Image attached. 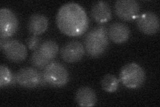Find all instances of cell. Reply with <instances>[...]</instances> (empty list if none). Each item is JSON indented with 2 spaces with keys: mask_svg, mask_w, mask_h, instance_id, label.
Masks as SVG:
<instances>
[{
  "mask_svg": "<svg viewBox=\"0 0 160 107\" xmlns=\"http://www.w3.org/2000/svg\"><path fill=\"white\" fill-rule=\"evenodd\" d=\"M137 25L140 31L145 34H155L159 30V17L153 12H146L138 17Z\"/></svg>",
  "mask_w": 160,
  "mask_h": 107,
  "instance_id": "cell-10",
  "label": "cell"
},
{
  "mask_svg": "<svg viewBox=\"0 0 160 107\" xmlns=\"http://www.w3.org/2000/svg\"><path fill=\"white\" fill-rule=\"evenodd\" d=\"M36 50L43 58L52 62L59 52V46L53 40H49L40 44Z\"/></svg>",
  "mask_w": 160,
  "mask_h": 107,
  "instance_id": "cell-15",
  "label": "cell"
},
{
  "mask_svg": "<svg viewBox=\"0 0 160 107\" xmlns=\"http://www.w3.org/2000/svg\"><path fill=\"white\" fill-rule=\"evenodd\" d=\"M108 33L109 38L113 42L120 44L127 42L129 38L130 29L126 24L116 22L110 25Z\"/></svg>",
  "mask_w": 160,
  "mask_h": 107,
  "instance_id": "cell-11",
  "label": "cell"
},
{
  "mask_svg": "<svg viewBox=\"0 0 160 107\" xmlns=\"http://www.w3.org/2000/svg\"><path fill=\"white\" fill-rule=\"evenodd\" d=\"M92 16L95 21L99 24L109 22L112 18V10L109 4L106 2L95 3L92 8Z\"/></svg>",
  "mask_w": 160,
  "mask_h": 107,
  "instance_id": "cell-13",
  "label": "cell"
},
{
  "mask_svg": "<svg viewBox=\"0 0 160 107\" xmlns=\"http://www.w3.org/2000/svg\"><path fill=\"white\" fill-rule=\"evenodd\" d=\"M146 75L144 69L137 63H129L121 69L119 80L128 88H138L144 84Z\"/></svg>",
  "mask_w": 160,
  "mask_h": 107,
  "instance_id": "cell-3",
  "label": "cell"
},
{
  "mask_svg": "<svg viewBox=\"0 0 160 107\" xmlns=\"http://www.w3.org/2000/svg\"><path fill=\"white\" fill-rule=\"evenodd\" d=\"M1 50L5 56L13 62H20L25 60L28 56L26 45L14 39H1Z\"/></svg>",
  "mask_w": 160,
  "mask_h": 107,
  "instance_id": "cell-5",
  "label": "cell"
},
{
  "mask_svg": "<svg viewBox=\"0 0 160 107\" xmlns=\"http://www.w3.org/2000/svg\"><path fill=\"white\" fill-rule=\"evenodd\" d=\"M48 25V19L46 16L40 13H34L28 19V28L30 34L38 35L46 32Z\"/></svg>",
  "mask_w": 160,
  "mask_h": 107,
  "instance_id": "cell-12",
  "label": "cell"
},
{
  "mask_svg": "<svg viewBox=\"0 0 160 107\" xmlns=\"http://www.w3.org/2000/svg\"><path fill=\"white\" fill-rule=\"evenodd\" d=\"M119 80L115 75L108 74L105 75L101 81L102 88L108 93H115L119 87Z\"/></svg>",
  "mask_w": 160,
  "mask_h": 107,
  "instance_id": "cell-16",
  "label": "cell"
},
{
  "mask_svg": "<svg viewBox=\"0 0 160 107\" xmlns=\"http://www.w3.org/2000/svg\"><path fill=\"white\" fill-rule=\"evenodd\" d=\"M139 9V4L136 0H118L115 4L116 14L123 21L129 22L136 19Z\"/></svg>",
  "mask_w": 160,
  "mask_h": 107,
  "instance_id": "cell-8",
  "label": "cell"
},
{
  "mask_svg": "<svg viewBox=\"0 0 160 107\" xmlns=\"http://www.w3.org/2000/svg\"><path fill=\"white\" fill-rule=\"evenodd\" d=\"M42 74L46 84L56 88L66 86L69 79L67 68L61 63L55 61L50 62L43 69Z\"/></svg>",
  "mask_w": 160,
  "mask_h": 107,
  "instance_id": "cell-4",
  "label": "cell"
},
{
  "mask_svg": "<svg viewBox=\"0 0 160 107\" xmlns=\"http://www.w3.org/2000/svg\"><path fill=\"white\" fill-rule=\"evenodd\" d=\"M19 21L12 10L8 8L0 9V37L6 39L13 36L18 29Z\"/></svg>",
  "mask_w": 160,
  "mask_h": 107,
  "instance_id": "cell-7",
  "label": "cell"
},
{
  "mask_svg": "<svg viewBox=\"0 0 160 107\" xmlns=\"http://www.w3.org/2000/svg\"><path fill=\"white\" fill-rule=\"evenodd\" d=\"M31 63L33 67L36 68L43 70L50 62L43 58L36 50L32 54L31 57Z\"/></svg>",
  "mask_w": 160,
  "mask_h": 107,
  "instance_id": "cell-18",
  "label": "cell"
},
{
  "mask_svg": "<svg viewBox=\"0 0 160 107\" xmlns=\"http://www.w3.org/2000/svg\"><path fill=\"white\" fill-rule=\"evenodd\" d=\"M13 76L10 70L4 65L0 66V86L1 88L7 86L12 83Z\"/></svg>",
  "mask_w": 160,
  "mask_h": 107,
  "instance_id": "cell-17",
  "label": "cell"
},
{
  "mask_svg": "<svg viewBox=\"0 0 160 107\" xmlns=\"http://www.w3.org/2000/svg\"><path fill=\"white\" fill-rule=\"evenodd\" d=\"M26 42L28 48H29V50H31L35 51L39 46L40 40L37 35H32L26 40Z\"/></svg>",
  "mask_w": 160,
  "mask_h": 107,
  "instance_id": "cell-19",
  "label": "cell"
},
{
  "mask_svg": "<svg viewBox=\"0 0 160 107\" xmlns=\"http://www.w3.org/2000/svg\"><path fill=\"white\" fill-rule=\"evenodd\" d=\"M58 28L68 36L83 35L89 27V19L85 9L76 3H68L58 10L56 16Z\"/></svg>",
  "mask_w": 160,
  "mask_h": 107,
  "instance_id": "cell-1",
  "label": "cell"
},
{
  "mask_svg": "<svg viewBox=\"0 0 160 107\" xmlns=\"http://www.w3.org/2000/svg\"><path fill=\"white\" fill-rule=\"evenodd\" d=\"M15 78L19 86L26 88H36L41 85L42 82H45L42 73L32 67H25L20 69Z\"/></svg>",
  "mask_w": 160,
  "mask_h": 107,
  "instance_id": "cell-6",
  "label": "cell"
},
{
  "mask_svg": "<svg viewBox=\"0 0 160 107\" xmlns=\"http://www.w3.org/2000/svg\"><path fill=\"white\" fill-rule=\"evenodd\" d=\"M86 50L84 45L79 41L73 40L65 44L60 51L62 58L68 63L79 62L84 56Z\"/></svg>",
  "mask_w": 160,
  "mask_h": 107,
  "instance_id": "cell-9",
  "label": "cell"
},
{
  "mask_svg": "<svg viewBox=\"0 0 160 107\" xmlns=\"http://www.w3.org/2000/svg\"><path fill=\"white\" fill-rule=\"evenodd\" d=\"M75 98L78 104L83 107L93 106L97 103L96 92L88 86H83L79 88L76 92Z\"/></svg>",
  "mask_w": 160,
  "mask_h": 107,
  "instance_id": "cell-14",
  "label": "cell"
},
{
  "mask_svg": "<svg viewBox=\"0 0 160 107\" xmlns=\"http://www.w3.org/2000/svg\"><path fill=\"white\" fill-rule=\"evenodd\" d=\"M109 45L107 29L103 25L93 28L84 38V48L90 57L98 58L103 55Z\"/></svg>",
  "mask_w": 160,
  "mask_h": 107,
  "instance_id": "cell-2",
  "label": "cell"
}]
</instances>
